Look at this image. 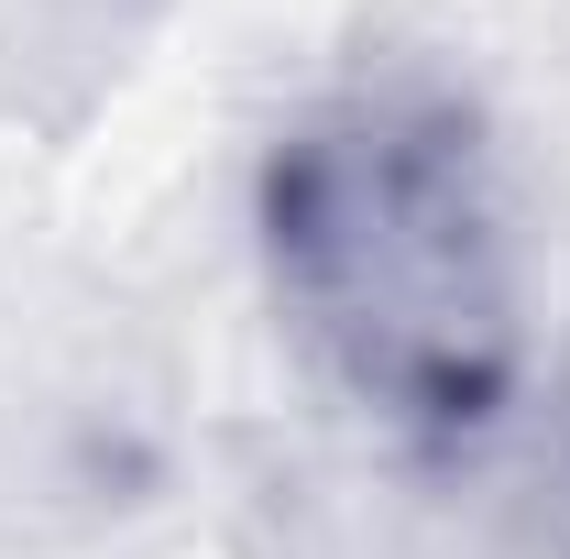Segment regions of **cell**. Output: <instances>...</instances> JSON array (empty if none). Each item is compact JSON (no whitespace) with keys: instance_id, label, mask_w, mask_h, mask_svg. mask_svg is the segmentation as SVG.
<instances>
[{"instance_id":"obj_1","label":"cell","mask_w":570,"mask_h":559,"mask_svg":"<svg viewBox=\"0 0 570 559\" xmlns=\"http://www.w3.org/2000/svg\"><path fill=\"white\" fill-rule=\"evenodd\" d=\"M253 231L296 341L384 428L472 439L527 362L515 209L483 110L439 77H352L307 99L253 176Z\"/></svg>"}]
</instances>
